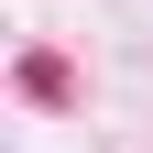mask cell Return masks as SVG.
Returning <instances> with one entry per match:
<instances>
[{
	"label": "cell",
	"instance_id": "1",
	"mask_svg": "<svg viewBox=\"0 0 153 153\" xmlns=\"http://www.w3.org/2000/svg\"><path fill=\"white\" fill-rule=\"evenodd\" d=\"M22 99H66V66L55 55H22Z\"/></svg>",
	"mask_w": 153,
	"mask_h": 153
}]
</instances>
